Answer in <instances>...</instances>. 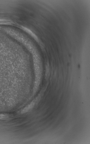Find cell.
Returning <instances> with one entry per match:
<instances>
[{
	"instance_id": "7a4b0ae2",
	"label": "cell",
	"mask_w": 90,
	"mask_h": 144,
	"mask_svg": "<svg viewBox=\"0 0 90 144\" xmlns=\"http://www.w3.org/2000/svg\"><path fill=\"white\" fill-rule=\"evenodd\" d=\"M9 115L7 114H0V120H6L9 118Z\"/></svg>"
},
{
	"instance_id": "6da1fadb",
	"label": "cell",
	"mask_w": 90,
	"mask_h": 144,
	"mask_svg": "<svg viewBox=\"0 0 90 144\" xmlns=\"http://www.w3.org/2000/svg\"><path fill=\"white\" fill-rule=\"evenodd\" d=\"M34 105V103H33V102L31 103L29 105L27 106V107H26L24 109H22L21 112V113H24L27 112L30 109H31L32 108Z\"/></svg>"
}]
</instances>
